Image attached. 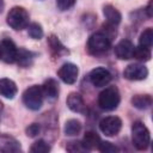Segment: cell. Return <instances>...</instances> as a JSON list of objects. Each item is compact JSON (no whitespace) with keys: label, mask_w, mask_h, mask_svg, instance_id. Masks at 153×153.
Returning a JSON list of instances; mask_svg holds the SVG:
<instances>
[{"label":"cell","mask_w":153,"mask_h":153,"mask_svg":"<svg viewBox=\"0 0 153 153\" xmlns=\"http://www.w3.org/2000/svg\"><path fill=\"white\" fill-rule=\"evenodd\" d=\"M131 140H133V145L139 151H143L149 146V142H151L149 130L147 129V127L142 122L136 121L133 123V126H131Z\"/></svg>","instance_id":"6da1fadb"},{"label":"cell","mask_w":153,"mask_h":153,"mask_svg":"<svg viewBox=\"0 0 153 153\" xmlns=\"http://www.w3.org/2000/svg\"><path fill=\"white\" fill-rule=\"evenodd\" d=\"M111 47V38L108 33L103 31L94 32L90 36L88 42H87V48L91 54L98 55L108 51Z\"/></svg>","instance_id":"7a4b0ae2"},{"label":"cell","mask_w":153,"mask_h":153,"mask_svg":"<svg viewBox=\"0 0 153 153\" xmlns=\"http://www.w3.org/2000/svg\"><path fill=\"white\" fill-rule=\"evenodd\" d=\"M121 97H120V92L117 90V87L115 86H109L105 87L98 96V105L108 111L115 110L118 104H120Z\"/></svg>","instance_id":"3957f363"},{"label":"cell","mask_w":153,"mask_h":153,"mask_svg":"<svg viewBox=\"0 0 153 153\" xmlns=\"http://www.w3.org/2000/svg\"><path fill=\"white\" fill-rule=\"evenodd\" d=\"M43 99H44V96H43L42 86H38V85L30 86L23 93V102L25 106L29 108L30 110L41 109L43 104Z\"/></svg>","instance_id":"277c9868"},{"label":"cell","mask_w":153,"mask_h":153,"mask_svg":"<svg viewBox=\"0 0 153 153\" xmlns=\"http://www.w3.org/2000/svg\"><path fill=\"white\" fill-rule=\"evenodd\" d=\"M7 24L14 30L25 29L29 25V13L24 7L16 6L7 14Z\"/></svg>","instance_id":"5b68a950"},{"label":"cell","mask_w":153,"mask_h":153,"mask_svg":"<svg viewBox=\"0 0 153 153\" xmlns=\"http://www.w3.org/2000/svg\"><path fill=\"white\" fill-rule=\"evenodd\" d=\"M122 128V121L117 116H106L100 120L99 129L106 136H115L120 133Z\"/></svg>","instance_id":"8992f818"},{"label":"cell","mask_w":153,"mask_h":153,"mask_svg":"<svg viewBox=\"0 0 153 153\" xmlns=\"http://www.w3.org/2000/svg\"><path fill=\"white\" fill-rule=\"evenodd\" d=\"M18 48L10 38H5L0 42V59L6 63L17 62L18 57Z\"/></svg>","instance_id":"52a82bcc"},{"label":"cell","mask_w":153,"mask_h":153,"mask_svg":"<svg viewBox=\"0 0 153 153\" xmlns=\"http://www.w3.org/2000/svg\"><path fill=\"white\" fill-rule=\"evenodd\" d=\"M90 81L96 87H104L111 81V73L103 67H97L90 73Z\"/></svg>","instance_id":"ba28073f"},{"label":"cell","mask_w":153,"mask_h":153,"mask_svg":"<svg viewBox=\"0 0 153 153\" xmlns=\"http://www.w3.org/2000/svg\"><path fill=\"white\" fill-rule=\"evenodd\" d=\"M123 75L128 80H143L148 75V69L140 63H133L126 67Z\"/></svg>","instance_id":"9c48e42d"},{"label":"cell","mask_w":153,"mask_h":153,"mask_svg":"<svg viewBox=\"0 0 153 153\" xmlns=\"http://www.w3.org/2000/svg\"><path fill=\"white\" fill-rule=\"evenodd\" d=\"M60 79L66 82V84H74L78 79V74H79V69L74 63L67 62L65 65L61 66V68L57 72Z\"/></svg>","instance_id":"30bf717a"},{"label":"cell","mask_w":153,"mask_h":153,"mask_svg":"<svg viewBox=\"0 0 153 153\" xmlns=\"http://www.w3.org/2000/svg\"><path fill=\"white\" fill-rule=\"evenodd\" d=\"M135 47L129 39H122L115 47V55L120 60H129L134 57Z\"/></svg>","instance_id":"8fae6325"},{"label":"cell","mask_w":153,"mask_h":153,"mask_svg":"<svg viewBox=\"0 0 153 153\" xmlns=\"http://www.w3.org/2000/svg\"><path fill=\"white\" fill-rule=\"evenodd\" d=\"M20 149H22L20 145L16 139H13L11 136H7V135L0 136V151L1 152L14 153V152H19Z\"/></svg>","instance_id":"7c38bea8"},{"label":"cell","mask_w":153,"mask_h":153,"mask_svg":"<svg viewBox=\"0 0 153 153\" xmlns=\"http://www.w3.org/2000/svg\"><path fill=\"white\" fill-rule=\"evenodd\" d=\"M0 94L5 98L12 99L17 94V85L13 80L2 78L0 79Z\"/></svg>","instance_id":"4fadbf2b"},{"label":"cell","mask_w":153,"mask_h":153,"mask_svg":"<svg viewBox=\"0 0 153 153\" xmlns=\"http://www.w3.org/2000/svg\"><path fill=\"white\" fill-rule=\"evenodd\" d=\"M42 91H43V96L50 100H54L57 98L59 96V84L56 80L54 79H48L44 81V84L42 85Z\"/></svg>","instance_id":"5bb4252c"},{"label":"cell","mask_w":153,"mask_h":153,"mask_svg":"<svg viewBox=\"0 0 153 153\" xmlns=\"http://www.w3.org/2000/svg\"><path fill=\"white\" fill-rule=\"evenodd\" d=\"M66 102H67L68 108L72 111H74V112H84L85 111V103L82 100V97L79 93H76V92L69 93Z\"/></svg>","instance_id":"9a60e30c"},{"label":"cell","mask_w":153,"mask_h":153,"mask_svg":"<svg viewBox=\"0 0 153 153\" xmlns=\"http://www.w3.org/2000/svg\"><path fill=\"white\" fill-rule=\"evenodd\" d=\"M103 13H104V17H105L109 25L115 26L121 22V13L118 12L117 8H115L111 5H106L103 8Z\"/></svg>","instance_id":"2e32d148"},{"label":"cell","mask_w":153,"mask_h":153,"mask_svg":"<svg viewBox=\"0 0 153 153\" xmlns=\"http://www.w3.org/2000/svg\"><path fill=\"white\" fill-rule=\"evenodd\" d=\"M81 142H82L84 147L86 148V151H90V149H92L94 147H98V145L100 142V139L94 131H87Z\"/></svg>","instance_id":"e0dca14e"},{"label":"cell","mask_w":153,"mask_h":153,"mask_svg":"<svg viewBox=\"0 0 153 153\" xmlns=\"http://www.w3.org/2000/svg\"><path fill=\"white\" fill-rule=\"evenodd\" d=\"M131 103L137 109H148L152 104V98L148 94H137L133 97Z\"/></svg>","instance_id":"ac0fdd59"},{"label":"cell","mask_w":153,"mask_h":153,"mask_svg":"<svg viewBox=\"0 0 153 153\" xmlns=\"http://www.w3.org/2000/svg\"><path fill=\"white\" fill-rule=\"evenodd\" d=\"M81 130V123L78 121V120H68L65 124V133L66 135H69V136H74V135H78Z\"/></svg>","instance_id":"d6986e66"},{"label":"cell","mask_w":153,"mask_h":153,"mask_svg":"<svg viewBox=\"0 0 153 153\" xmlns=\"http://www.w3.org/2000/svg\"><path fill=\"white\" fill-rule=\"evenodd\" d=\"M152 44H153V30H152L151 27H148V29H146V30L140 35L139 45L151 49Z\"/></svg>","instance_id":"ffe728a7"},{"label":"cell","mask_w":153,"mask_h":153,"mask_svg":"<svg viewBox=\"0 0 153 153\" xmlns=\"http://www.w3.org/2000/svg\"><path fill=\"white\" fill-rule=\"evenodd\" d=\"M134 57L139 61L146 62L151 59V49L145 48V47H135V51H134Z\"/></svg>","instance_id":"44dd1931"},{"label":"cell","mask_w":153,"mask_h":153,"mask_svg":"<svg viewBox=\"0 0 153 153\" xmlns=\"http://www.w3.org/2000/svg\"><path fill=\"white\" fill-rule=\"evenodd\" d=\"M27 32H29V36L33 39H39L43 36V29L37 23H32L27 25Z\"/></svg>","instance_id":"7402d4cb"},{"label":"cell","mask_w":153,"mask_h":153,"mask_svg":"<svg viewBox=\"0 0 153 153\" xmlns=\"http://www.w3.org/2000/svg\"><path fill=\"white\" fill-rule=\"evenodd\" d=\"M30 151L33 152V153H47V152L50 151V147H49V145H48L45 141L38 140V141H36V142L31 146Z\"/></svg>","instance_id":"603a6c76"},{"label":"cell","mask_w":153,"mask_h":153,"mask_svg":"<svg viewBox=\"0 0 153 153\" xmlns=\"http://www.w3.org/2000/svg\"><path fill=\"white\" fill-rule=\"evenodd\" d=\"M31 61V53L26 51L24 49H19L18 51V57H17V62L22 66H29Z\"/></svg>","instance_id":"cb8c5ba5"},{"label":"cell","mask_w":153,"mask_h":153,"mask_svg":"<svg viewBox=\"0 0 153 153\" xmlns=\"http://www.w3.org/2000/svg\"><path fill=\"white\" fill-rule=\"evenodd\" d=\"M97 148L103 153H115L118 151L116 146H114L111 142H108V141H100Z\"/></svg>","instance_id":"d4e9b609"},{"label":"cell","mask_w":153,"mask_h":153,"mask_svg":"<svg viewBox=\"0 0 153 153\" xmlns=\"http://www.w3.org/2000/svg\"><path fill=\"white\" fill-rule=\"evenodd\" d=\"M67 149H68L69 152H84V151H86V148L84 147L82 142H75V141L68 142Z\"/></svg>","instance_id":"484cf974"},{"label":"cell","mask_w":153,"mask_h":153,"mask_svg":"<svg viewBox=\"0 0 153 153\" xmlns=\"http://www.w3.org/2000/svg\"><path fill=\"white\" fill-rule=\"evenodd\" d=\"M75 4V0H56V5L61 11H66L71 8Z\"/></svg>","instance_id":"4316f807"},{"label":"cell","mask_w":153,"mask_h":153,"mask_svg":"<svg viewBox=\"0 0 153 153\" xmlns=\"http://www.w3.org/2000/svg\"><path fill=\"white\" fill-rule=\"evenodd\" d=\"M39 124H37V123H32V124H30L27 128H26V134H27V136H31V137H33V136H36L38 133H39Z\"/></svg>","instance_id":"83f0119b"},{"label":"cell","mask_w":153,"mask_h":153,"mask_svg":"<svg viewBox=\"0 0 153 153\" xmlns=\"http://www.w3.org/2000/svg\"><path fill=\"white\" fill-rule=\"evenodd\" d=\"M50 45H51V48H53V50H55L57 54L60 53V51H62V50H65L63 49V47L61 45V43L59 42V39L56 38V37H54V36H51L50 37Z\"/></svg>","instance_id":"f1b7e54d"},{"label":"cell","mask_w":153,"mask_h":153,"mask_svg":"<svg viewBox=\"0 0 153 153\" xmlns=\"http://www.w3.org/2000/svg\"><path fill=\"white\" fill-rule=\"evenodd\" d=\"M147 13H148V17H152V0L149 1L148 6H147Z\"/></svg>","instance_id":"f546056e"},{"label":"cell","mask_w":153,"mask_h":153,"mask_svg":"<svg viewBox=\"0 0 153 153\" xmlns=\"http://www.w3.org/2000/svg\"><path fill=\"white\" fill-rule=\"evenodd\" d=\"M2 7H4V2H2V0H0V12H1Z\"/></svg>","instance_id":"4dcf8cb0"},{"label":"cell","mask_w":153,"mask_h":153,"mask_svg":"<svg viewBox=\"0 0 153 153\" xmlns=\"http://www.w3.org/2000/svg\"><path fill=\"white\" fill-rule=\"evenodd\" d=\"M1 109H2V104H1V102H0V111H1Z\"/></svg>","instance_id":"1f68e13d"}]
</instances>
